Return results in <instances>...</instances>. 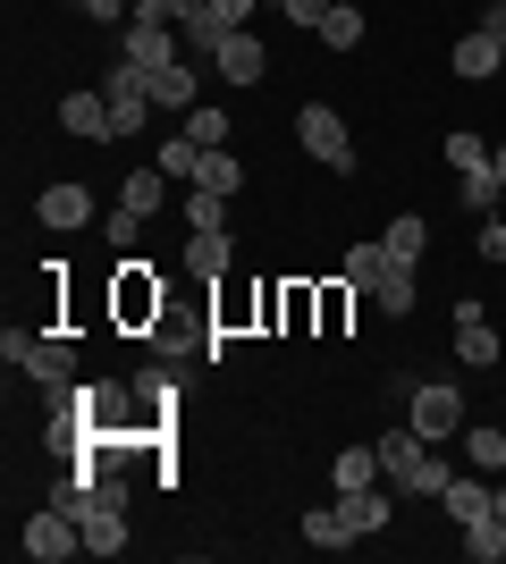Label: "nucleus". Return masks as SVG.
<instances>
[{
    "instance_id": "obj_34",
    "label": "nucleus",
    "mask_w": 506,
    "mask_h": 564,
    "mask_svg": "<svg viewBox=\"0 0 506 564\" xmlns=\"http://www.w3.org/2000/svg\"><path fill=\"white\" fill-rule=\"evenodd\" d=\"M346 295H355V286H346V279H337V286H321V329H346Z\"/></svg>"
},
{
    "instance_id": "obj_40",
    "label": "nucleus",
    "mask_w": 506,
    "mask_h": 564,
    "mask_svg": "<svg viewBox=\"0 0 506 564\" xmlns=\"http://www.w3.org/2000/svg\"><path fill=\"white\" fill-rule=\"evenodd\" d=\"M152 9H161L169 25H186V18H203V0H152Z\"/></svg>"
},
{
    "instance_id": "obj_20",
    "label": "nucleus",
    "mask_w": 506,
    "mask_h": 564,
    "mask_svg": "<svg viewBox=\"0 0 506 564\" xmlns=\"http://www.w3.org/2000/svg\"><path fill=\"white\" fill-rule=\"evenodd\" d=\"M169 186H177V177H169V169L161 161H152V169H136V177H127V194H119V203H127V212H161V203H169Z\"/></svg>"
},
{
    "instance_id": "obj_7",
    "label": "nucleus",
    "mask_w": 506,
    "mask_h": 564,
    "mask_svg": "<svg viewBox=\"0 0 506 564\" xmlns=\"http://www.w3.org/2000/svg\"><path fill=\"white\" fill-rule=\"evenodd\" d=\"M406 430H422V438H464V397L448 388V379H431V388H413V413H406Z\"/></svg>"
},
{
    "instance_id": "obj_23",
    "label": "nucleus",
    "mask_w": 506,
    "mask_h": 564,
    "mask_svg": "<svg viewBox=\"0 0 506 564\" xmlns=\"http://www.w3.org/2000/svg\"><path fill=\"white\" fill-rule=\"evenodd\" d=\"M397 261H413L422 270V253H431V228H422V212H406V219H388V236H380Z\"/></svg>"
},
{
    "instance_id": "obj_12",
    "label": "nucleus",
    "mask_w": 506,
    "mask_h": 564,
    "mask_svg": "<svg viewBox=\"0 0 506 564\" xmlns=\"http://www.w3.org/2000/svg\"><path fill=\"white\" fill-rule=\"evenodd\" d=\"M448 68H456L464 85H489V76L506 68V43H498V34H489V25H473V34H464V43H456V59H448Z\"/></svg>"
},
{
    "instance_id": "obj_21",
    "label": "nucleus",
    "mask_w": 506,
    "mask_h": 564,
    "mask_svg": "<svg viewBox=\"0 0 506 564\" xmlns=\"http://www.w3.org/2000/svg\"><path fill=\"white\" fill-rule=\"evenodd\" d=\"M456 203H464V212H473V219H489V212H498V203H506L498 169H464V177H456Z\"/></svg>"
},
{
    "instance_id": "obj_15",
    "label": "nucleus",
    "mask_w": 506,
    "mask_h": 564,
    "mask_svg": "<svg viewBox=\"0 0 506 564\" xmlns=\"http://www.w3.org/2000/svg\"><path fill=\"white\" fill-rule=\"evenodd\" d=\"M76 531H85V556H119V547H127V506H110V497H94Z\"/></svg>"
},
{
    "instance_id": "obj_17",
    "label": "nucleus",
    "mask_w": 506,
    "mask_h": 564,
    "mask_svg": "<svg viewBox=\"0 0 506 564\" xmlns=\"http://www.w3.org/2000/svg\"><path fill=\"white\" fill-rule=\"evenodd\" d=\"M228 261H237L228 228H194L186 236V270H194V279H228Z\"/></svg>"
},
{
    "instance_id": "obj_3",
    "label": "nucleus",
    "mask_w": 506,
    "mask_h": 564,
    "mask_svg": "<svg viewBox=\"0 0 506 564\" xmlns=\"http://www.w3.org/2000/svg\"><path fill=\"white\" fill-rule=\"evenodd\" d=\"M295 143H304V152H313L321 169L355 177V135H346V118H337L330 101H304V110H295Z\"/></svg>"
},
{
    "instance_id": "obj_5",
    "label": "nucleus",
    "mask_w": 506,
    "mask_h": 564,
    "mask_svg": "<svg viewBox=\"0 0 506 564\" xmlns=\"http://www.w3.org/2000/svg\"><path fill=\"white\" fill-rule=\"evenodd\" d=\"M119 59H136V68H169V59H186V43H177V25L161 18V9H136L119 34Z\"/></svg>"
},
{
    "instance_id": "obj_28",
    "label": "nucleus",
    "mask_w": 506,
    "mask_h": 564,
    "mask_svg": "<svg viewBox=\"0 0 506 564\" xmlns=\"http://www.w3.org/2000/svg\"><path fill=\"white\" fill-rule=\"evenodd\" d=\"M161 169H169V177H177V186H194V169H203V143H194L186 127H177V135L161 143Z\"/></svg>"
},
{
    "instance_id": "obj_2",
    "label": "nucleus",
    "mask_w": 506,
    "mask_h": 564,
    "mask_svg": "<svg viewBox=\"0 0 506 564\" xmlns=\"http://www.w3.org/2000/svg\"><path fill=\"white\" fill-rule=\"evenodd\" d=\"M0 362H9V371H25L34 388H76V346H68V337L9 329V337H0Z\"/></svg>"
},
{
    "instance_id": "obj_43",
    "label": "nucleus",
    "mask_w": 506,
    "mask_h": 564,
    "mask_svg": "<svg viewBox=\"0 0 506 564\" xmlns=\"http://www.w3.org/2000/svg\"><path fill=\"white\" fill-rule=\"evenodd\" d=\"M489 169H498V186H506V143H489Z\"/></svg>"
},
{
    "instance_id": "obj_22",
    "label": "nucleus",
    "mask_w": 506,
    "mask_h": 564,
    "mask_svg": "<svg viewBox=\"0 0 506 564\" xmlns=\"http://www.w3.org/2000/svg\"><path fill=\"white\" fill-rule=\"evenodd\" d=\"M363 34H372V18H363L355 0H330V18H321V43H330V51H355Z\"/></svg>"
},
{
    "instance_id": "obj_6",
    "label": "nucleus",
    "mask_w": 506,
    "mask_h": 564,
    "mask_svg": "<svg viewBox=\"0 0 506 564\" xmlns=\"http://www.w3.org/2000/svg\"><path fill=\"white\" fill-rule=\"evenodd\" d=\"M18 547H25V556H34V564H68V556H85V531H76V514H60V506H43V514H25Z\"/></svg>"
},
{
    "instance_id": "obj_30",
    "label": "nucleus",
    "mask_w": 506,
    "mask_h": 564,
    "mask_svg": "<svg viewBox=\"0 0 506 564\" xmlns=\"http://www.w3.org/2000/svg\"><path fill=\"white\" fill-rule=\"evenodd\" d=\"M186 228H228V194H212V186H186Z\"/></svg>"
},
{
    "instance_id": "obj_10",
    "label": "nucleus",
    "mask_w": 506,
    "mask_h": 564,
    "mask_svg": "<svg viewBox=\"0 0 506 564\" xmlns=\"http://www.w3.org/2000/svg\"><path fill=\"white\" fill-rule=\"evenodd\" d=\"M34 219H43L51 236H68V228H85V219H94V194L76 186V177H60V186L34 194Z\"/></svg>"
},
{
    "instance_id": "obj_16",
    "label": "nucleus",
    "mask_w": 506,
    "mask_h": 564,
    "mask_svg": "<svg viewBox=\"0 0 506 564\" xmlns=\"http://www.w3.org/2000/svg\"><path fill=\"white\" fill-rule=\"evenodd\" d=\"M439 514L456 522V531H464V522H482L489 514V471H456V480L439 489Z\"/></svg>"
},
{
    "instance_id": "obj_36",
    "label": "nucleus",
    "mask_w": 506,
    "mask_h": 564,
    "mask_svg": "<svg viewBox=\"0 0 506 564\" xmlns=\"http://www.w3.org/2000/svg\"><path fill=\"white\" fill-rule=\"evenodd\" d=\"M94 25H110V18H136V9H152V0H76Z\"/></svg>"
},
{
    "instance_id": "obj_9",
    "label": "nucleus",
    "mask_w": 506,
    "mask_h": 564,
    "mask_svg": "<svg viewBox=\"0 0 506 564\" xmlns=\"http://www.w3.org/2000/svg\"><path fill=\"white\" fill-rule=\"evenodd\" d=\"M337 514H346L355 540H380L388 514H397V489H388V480H372V489H337Z\"/></svg>"
},
{
    "instance_id": "obj_1",
    "label": "nucleus",
    "mask_w": 506,
    "mask_h": 564,
    "mask_svg": "<svg viewBox=\"0 0 506 564\" xmlns=\"http://www.w3.org/2000/svg\"><path fill=\"white\" fill-rule=\"evenodd\" d=\"M372 447H380V480H388L397 497H431V506H439V489L456 480V471L431 455V438H422V430H388V438H372Z\"/></svg>"
},
{
    "instance_id": "obj_31",
    "label": "nucleus",
    "mask_w": 506,
    "mask_h": 564,
    "mask_svg": "<svg viewBox=\"0 0 506 564\" xmlns=\"http://www.w3.org/2000/svg\"><path fill=\"white\" fill-rule=\"evenodd\" d=\"M448 169H456V177L464 169H489V143L473 135V127H456V135H448Z\"/></svg>"
},
{
    "instance_id": "obj_38",
    "label": "nucleus",
    "mask_w": 506,
    "mask_h": 564,
    "mask_svg": "<svg viewBox=\"0 0 506 564\" xmlns=\"http://www.w3.org/2000/svg\"><path fill=\"white\" fill-rule=\"evenodd\" d=\"M473 245H482V261H506V219H498V212H489V219H482V228H473Z\"/></svg>"
},
{
    "instance_id": "obj_8",
    "label": "nucleus",
    "mask_w": 506,
    "mask_h": 564,
    "mask_svg": "<svg viewBox=\"0 0 506 564\" xmlns=\"http://www.w3.org/2000/svg\"><path fill=\"white\" fill-rule=\"evenodd\" d=\"M212 68H219V85H262L270 76V43L254 34V25H237V34H219Z\"/></svg>"
},
{
    "instance_id": "obj_35",
    "label": "nucleus",
    "mask_w": 506,
    "mask_h": 564,
    "mask_svg": "<svg viewBox=\"0 0 506 564\" xmlns=\"http://www.w3.org/2000/svg\"><path fill=\"white\" fill-rule=\"evenodd\" d=\"M270 9L288 25H313V34H321V18H330V0H270Z\"/></svg>"
},
{
    "instance_id": "obj_19",
    "label": "nucleus",
    "mask_w": 506,
    "mask_h": 564,
    "mask_svg": "<svg viewBox=\"0 0 506 564\" xmlns=\"http://www.w3.org/2000/svg\"><path fill=\"white\" fill-rule=\"evenodd\" d=\"M464 464L498 480V471H506V430L498 422H464Z\"/></svg>"
},
{
    "instance_id": "obj_32",
    "label": "nucleus",
    "mask_w": 506,
    "mask_h": 564,
    "mask_svg": "<svg viewBox=\"0 0 506 564\" xmlns=\"http://www.w3.org/2000/svg\"><path fill=\"white\" fill-rule=\"evenodd\" d=\"M186 135L203 143V152H219V143L237 135V127H228V118H219V110H186Z\"/></svg>"
},
{
    "instance_id": "obj_26",
    "label": "nucleus",
    "mask_w": 506,
    "mask_h": 564,
    "mask_svg": "<svg viewBox=\"0 0 506 564\" xmlns=\"http://www.w3.org/2000/svg\"><path fill=\"white\" fill-rule=\"evenodd\" d=\"M194 186H212V194H237L245 186V161L219 143V152H203V169H194Z\"/></svg>"
},
{
    "instance_id": "obj_13",
    "label": "nucleus",
    "mask_w": 506,
    "mask_h": 564,
    "mask_svg": "<svg viewBox=\"0 0 506 564\" xmlns=\"http://www.w3.org/2000/svg\"><path fill=\"white\" fill-rule=\"evenodd\" d=\"M456 362H464V371H489V362H498V337H489V321H482L473 295L456 304Z\"/></svg>"
},
{
    "instance_id": "obj_11",
    "label": "nucleus",
    "mask_w": 506,
    "mask_h": 564,
    "mask_svg": "<svg viewBox=\"0 0 506 564\" xmlns=\"http://www.w3.org/2000/svg\"><path fill=\"white\" fill-rule=\"evenodd\" d=\"M152 76V110H203V68H194V59H169V68H144Z\"/></svg>"
},
{
    "instance_id": "obj_41",
    "label": "nucleus",
    "mask_w": 506,
    "mask_h": 564,
    "mask_svg": "<svg viewBox=\"0 0 506 564\" xmlns=\"http://www.w3.org/2000/svg\"><path fill=\"white\" fill-rule=\"evenodd\" d=\"M482 25H489V34L506 43V0H489V18H482Z\"/></svg>"
},
{
    "instance_id": "obj_27",
    "label": "nucleus",
    "mask_w": 506,
    "mask_h": 564,
    "mask_svg": "<svg viewBox=\"0 0 506 564\" xmlns=\"http://www.w3.org/2000/svg\"><path fill=\"white\" fill-rule=\"evenodd\" d=\"M388 261H397V253H388V245H355V253H346V286H355V295H372Z\"/></svg>"
},
{
    "instance_id": "obj_18",
    "label": "nucleus",
    "mask_w": 506,
    "mask_h": 564,
    "mask_svg": "<svg viewBox=\"0 0 506 564\" xmlns=\"http://www.w3.org/2000/svg\"><path fill=\"white\" fill-rule=\"evenodd\" d=\"M413 295H422V286H413V261H388V270H380V286H372V312L406 321V312H413Z\"/></svg>"
},
{
    "instance_id": "obj_42",
    "label": "nucleus",
    "mask_w": 506,
    "mask_h": 564,
    "mask_svg": "<svg viewBox=\"0 0 506 564\" xmlns=\"http://www.w3.org/2000/svg\"><path fill=\"white\" fill-rule=\"evenodd\" d=\"M489 514H498V522H506V480H489Z\"/></svg>"
},
{
    "instance_id": "obj_4",
    "label": "nucleus",
    "mask_w": 506,
    "mask_h": 564,
    "mask_svg": "<svg viewBox=\"0 0 506 564\" xmlns=\"http://www.w3.org/2000/svg\"><path fill=\"white\" fill-rule=\"evenodd\" d=\"M110 312H119V329H152V321H161V279H152V261L119 253V279H110Z\"/></svg>"
},
{
    "instance_id": "obj_39",
    "label": "nucleus",
    "mask_w": 506,
    "mask_h": 564,
    "mask_svg": "<svg viewBox=\"0 0 506 564\" xmlns=\"http://www.w3.org/2000/svg\"><path fill=\"white\" fill-rule=\"evenodd\" d=\"M152 346H161V354H186V346H194V337H186V329H177V321H152Z\"/></svg>"
},
{
    "instance_id": "obj_24",
    "label": "nucleus",
    "mask_w": 506,
    "mask_h": 564,
    "mask_svg": "<svg viewBox=\"0 0 506 564\" xmlns=\"http://www.w3.org/2000/svg\"><path fill=\"white\" fill-rule=\"evenodd\" d=\"M330 480H337V489H372V480H380V447H337Z\"/></svg>"
},
{
    "instance_id": "obj_29",
    "label": "nucleus",
    "mask_w": 506,
    "mask_h": 564,
    "mask_svg": "<svg viewBox=\"0 0 506 564\" xmlns=\"http://www.w3.org/2000/svg\"><path fill=\"white\" fill-rule=\"evenodd\" d=\"M304 540H313V547H355V531H346L337 506H313V514H304Z\"/></svg>"
},
{
    "instance_id": "obj_33",
    "label": "nucleus",
    "mask_w": 506,
    "mask_h": 564,
    "mask_svg": "<svg viewBox=\"0 0 506 564\" xmlns=\"http://www.w3.org/2000/svg\"><path fill=\"white\" fill-rule=\"evenodd\" d=\"M101 236H110V245H119V253H136V236H144V212H101Z\"/></svg>"
},
{
    "instance_id": "obj_14",
    "label": "nucleus",
    "mask_w": 506,
    "mask_h": 564,
    "mask_svg": "<svg viewBox=\"0 0 506 564\" xmlns=\"http://www.w3.org/2000/svg\"><path fill=\"white\" fill-rule=\"evenodd\" d=\"M60 127H68V135H85V143H110V94H101V85L68 94V101H60Z\"/></svg>"
},
{
    "instance_id": "obj_25",
    "label": "nucleus",
    "mask_w": 506,
    "mask_h": 564,
    "mask_svg": "<svg viewBox=\"0 0 506 564\" xmlns=\"http://www.w3.org/2000/svg\"><path fill=\"white\" fill-rule=\"evenodd\" d=\"M456 540H464V556H473V564H498V556H506V522L482 514V522H464Z\"/></svg>"
},
{
    "instance_id": "obj_37",
    "label": "nucleus",
    "mask_w": 506,
    "mask_h": 564,
    "mask_svg": "<svg viewBox=\"0 0 506 564\" xmlns=\"http://www.w3.org/2000/svg\"><path fill=\"white\" fill-rule=\"evenodd\" d=\"M203 9H212V18H219V25H228V34H237V25H245V18H254V9H270V0H203Z\"/></svg>"
}]
</instances>
